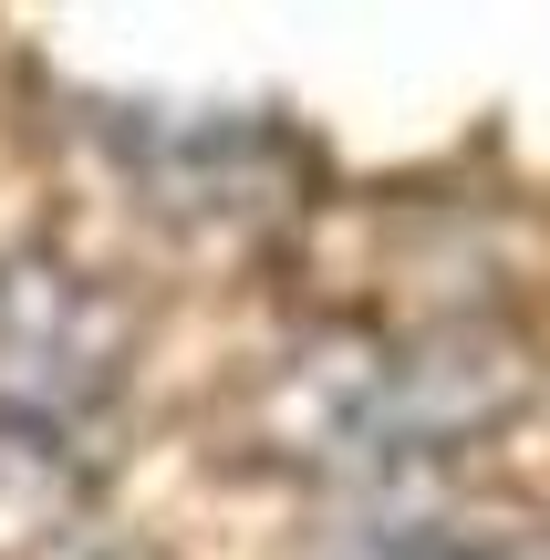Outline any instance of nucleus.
<instances>
[{"label": "nucleus", "mask_w": 550, "mask_h": 560, "mask_svg": "<svg viewBox=\"0 0 550 560\" xmlns=\"http://www.w3.org/2000/svg\"><path fill=\"white\" fill-rule=\"evenodd\" d=\"M302 405L323 467H426L457 457L468 436H499L530 405V353L489 322H426L374 353L302 363Z\"/></svg>", "instance_id": "obj_1"}, {"label": "nucleus", "mask_w": 550, "mask_h": 560, "mask_svg": "<svg viewBox=\"0 0 550 560\" xmlns=\"http://www.w3.org/2000/svg\"><path fill=\"white\" fill-rule=\"evenodd\" d=\"M125 384V312L73 260L0 249V405L32 425H73Z\"/></svg>", "instance_id": "obj_2"}, {"label": "nucleus", "mask_w": 550, "mask_h": 560, "mask_svg": "<svg viewBox=\"0 0 550 560\" xmlns=\"http://www.w3.org/2000/svg\"><path fill=\"white\" fill-rule=\"evenodd\" d=\"M364 560H550V529L519 520H457V509H406V520H374Z\"/></svg>", "instance_id": "obj_3"}]
</instances>
